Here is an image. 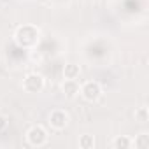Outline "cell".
<instances>
[{"label":"cell","instance_id":"10","mask_svg":"<svg viewBox=\"0 0 149 149\" xmlns=\"http://www.w3.org/2000/svg\"><path fill=\"white\" fill-rule=\"evenodd\" d=\"M132 144L137 149H147L149 147V133L147 132H140L139 135H135V139H132Z\"/></svg>","mask_w":149,"mask_h":149},{"label":"cell","instance_id":"7","mask_svg":"<svg viewBox=\"0 0 149 149\" xmlns=\"http://www.w3.org/2000/svg\"><path fill=\"white\" fill-rule=\"evenodd\" d=\"M79 76H81V67L77 63H74V61L65 63V67H63V79H77Z\"/></svg>","mask_w":149,"mask_h":149},{"label":"cell","instance_id":"5","mask_svg":"<svg viewBox=\"0 0 149 149\" xmlns=\"http://www.w3.org/2000/svg\"><path fill=\"white\" fill-rule=\"evenodd\" d=\"M70 123V116L65 109H53L47 116V125L51 126V130L54 132H61L68 126Z\"/></svg>","mask_w":149,"mask_h":149},{"label":"cell","instance_id":"4","mask_svg":"<svg viewBox=\"0 0 149 149\" xmlns=\"http://www.w3.org/2000/svg\"><path fill=\"white\" fill-rule=\"evenodd\" d=\"M79 95H81L86 102L95 104V102H98V100L102 98L104 90H102V84H100L98 81H86V83L81 84V88H79Z\"/></svg>","mask_w":149,"mask_h":149},{"label":"cell","instance_id":"11","mask_svg":"<svg viewBox=\"0 0 149 149\" xmlns=\"http://www.w3.org/2000/svg\"><path fill=\"white\" fill-rule=\"evenodd\" d=\"M133 116H135V121H139V123H147L149 121V109H147V105H140V107H137L135 109V112H133Z\"/></svg>","mask_w":149,"mask_h":149},{"label":"cell","instance_id":"9","mask_svg":"<svg viewBox=\"0 0 149 149\" xmlns=\"http://www.w3.org/2000/svg\"><path fill=\"white\" fill-rule=\"evenodd\" d=\"M77 146H79L81 149H93V147L97 146L95 135H91V133H83V135H79Z\"/></svg>","mask_w":149,"mask_h":149},{"label":"cell","instance_id":"2","mask_svg":"<svg viewBox=\"0 0 149 149\" xmlns=\"http://www.w3.org/2000/svg\"><path fill=\"white\" fill-rule=\"evenodd\" d=\"M21 88H23L25 93L37 95V93H40L46 88V79H44V76H40V74H37V72H30V74H26V76L23 77Z\"/></svg>","mask_w":149,"mask_h":149},{"label":"cell","instance_id":"3","mask_svg":"<svg viewBox=\"0 0 149 149\" xmlns=\"http://www.w3.org/2000/svg\"><path fill=\"white\" fill-rule=\"evenodd\" d=\"M25 137H26V142H28L32 147H42V146H46L47 140H49V133H47V130H46L42 125H33V126H30V128L26 130Z\"/></svg>","mask_w":149,"mask_h":149},{"label":"cell","instance_id":"8","mask_svg":"<svg viewBox=\"0 0 149 149\" xmlns=\"http://www.w3.org/2000/svg\"><path fill=\"white\" fill-rule=\"evenodd\" d=\"M111 147H114V149H130V147H133L132 137H128V135H116L112 139V142H111Z\"/></svg>","mask_w":149,"mask_h":149},{"label":"cell","instance_id":"12","mask_svg":"<svg viewBox=\"0 0 149 149\" xmlns=\"http://www.w3.org/2000/svg\"><path fill=\"white\" fill-rule=\"evenodd\" d=\"M7 126H9V119H7V116L0 114V132H4Z\"/></svg>","mask_w":149,"mask_h":149},{"label":"cell","instance_id":"6","mask_svg":"<svg viewBox=\"0 0 149 149\" xmlns=\"http://www.w3.org/2000/svg\"><path fill=\"white\" fill-rule=\"evenodd\" d=\"M79 88L81 84L77 83V79H65L61 83V93L65 95V98H76L79 97Z\"/></svg>","mask_w":149,"mask_h":149},{"label":"cell","instance_id":"1","mask_svg":"<svg viewBox=\"0 0 149 149\" xmlns=\"http://www.w3.org/2000/svg\"><path fill=\"white\" fill-rule=\"evenodd\" d=\"M14 42L23 49H32L40 42V30L33 25H21L14 32Z\"/></svg>","mask_w":149,"mask_h":149}]
</instances>
